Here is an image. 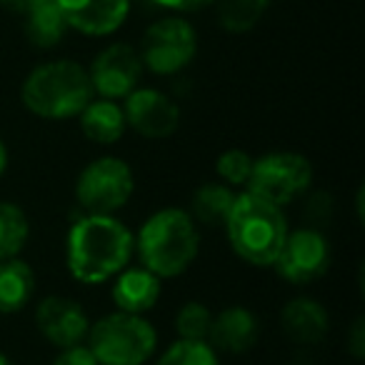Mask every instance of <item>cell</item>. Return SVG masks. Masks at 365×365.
Listing matches in <instances>:
<instances>
[{"mask_svg":"<svg viewBox=\"0 0 365 365\" xmlns=\"http://www.w3.org/2000/svg\"><path fill=\"white\" fill-rule=\"evenodd\" d=\"M135 235L115 215L86 213L66 238V263L78 283L98 285L130 263Z\"/></svg>","mask_w":365,"mask_h":365,"instance_id":"1","label":"cell"},{"mask_svg":"<svg viewBox=\"0 0 365 365\" xmlns=\"http://www.w3.org/2000/svg\"><path fill=\"white\" fill-rule=\"evenodd\" d=\"M200 233L190 213L180 208H163L140 225L135 250L140 263L158 278H178L198 258Z\"/></svg>","mask_w":365,"mask_h":365,"instance_id":"2","label":"cell"},{"mask_svg":"<svg viewBox=\"0 0 365 365\" xmlns=\"http://www.w3.org/2000/svg\"><path fill=\"white\" fill-rule=\"evenodd\" d=\"M225 230L233 250L245 263L273 268L288 238V220L280 205L245 190L243 195H235L233 210L225 220Z\"/></svg>","mask_w":365,"mask_h":365,"instance_id":"3","label":"cell"},{"mask_svg":"<svg viewBox=\"0 0 365 365\" xmlns=\"http://www.w3.org/2000/svg\"><path fill=\"white\" fill-rule=\"evenodd\" d=\"M93 86L88 71L76 61H51L33 68L23 81L21 101L33 115L46 120L78 118L93 101Z\"/></svg>","mask_w":365,"mask_h":365,"instance_id":"4","label":"cell"},{"mask_svg":"<svg viewBox=\"0 0 365 365\" xmlns=\"http://www.w3.org/2000/svg\"><path fill=\"white\" fill-rule=\"evenodd\" d=\"M88 348L98 365H143L158 348V333L143 315L110 313L88 330Z\"/></svg>","mask_w":365,"mask_h":365,"instance_id":"5","label":"cell"},{"mask_svg":"<svg viewBox=\"0 0 365 365\" xmlns=\"http://www.w3.org/2000/svg\"><path fill=\"white\" fill-rule=\"evenodd\" d=\"M135 178L125 160L103 155L88 163L76 182V200L86 213L113 215L130 200Z\"/></svg>","mask_w":365,"mask_h":365,"instance_id":"6","label":"cell"},{"mask_svg":"<svg viewBox=\"0 0 365 365\" xmlns=\"http://www.w3.org/2000/svg\"><path fill=\"white\" fill-rule=\"evenodd\" d=\"M310 182H313V165L308 158L300 153L278 150L253 160V170L245 185L250 193L275 205H285L308 193Z\"/></svg>","mask_w":365,"mask_h":365,"instance_id":"7","label":"cell"},{"mask_svg":"<svg viewBox=\"0 0 365 365\" xmlns=\"http://www.w3.org/2000/svg\"><path fill=\"white\" fill-rule=\"evenodd\" d=\"M198 53V36L185 18H160L140 41V61L155 76H175L193 63Z\"/></svg>","mask_w":365,"mask_h":365,"instance_id":"8","label":"cell"},{"mask_svg":"<svg viewBox=\"0 0 365 365\" xmlns=\"http://www.w3.org/2000/svg\"><path fill=\"white\" fill-rule=\"evenodd\" d=\"M275 273L293 285H308L323 278L330 268V243L318 228H298L285 238L278 258L273 263Z\"/></svg>","mask_w":365,"mask_h":365,"instance_id":"9","label":"cell"},{"mask_svg":"<svg viewBox=\"0 0 365 365\" xmlns=\"http://www.w3.org/2000/svg\"><path fill=\"white\" fill-rule=\"evenodd\" d=\"M143 76V61L138 51L128 43H113L101 51L93 61L88 78H91L93 93L108 101L125 98L138 88Z\"/></svg>","mask_w":365,"mask_h":365,"instance_id":"10","label":"cell"},{"mask_svg":"<svg viewBox=\"0 0 365 365\" xmlns=\"http://www.w3.org/2000/svg\"><path fill=\"white\" fill-rule=\"evenodd\" d=\"M123 115L128 128L150 140L173 135L180 125V108L173 98L155 88H135L133 93H128Z\"/></svg>","mask_w":365,"mask_h":365,"instance_id":"11","label":"cell"},{"mask_svg":"<svg viewBox=\"0 0 365 365\" xmlns=\"http://www.w3.org/2000/svg\"><path fill=\"white\" fill-rule=\"evenodd\" d=\"M36 325L43 338L56 348L83 343L91 330V320H88L83 305L73 298H63V295H48L41 300L36 310Z\"/></svg>","mask_w":365,"mask_h":365,"instance_id":"12","label":"cell"},{"mask_svg":"<svg viewBox=\"0 0 365 365\" xmlns=\"http://www.w3.org/2000/svg\"><path fill=\"white\" fill-rule=\"evenodd\" d=\"M68 28L83 36H110L130 13V0H56Z\"/></svg>","mask_w":365,"mask_h":365,"instance_id":"13","label":"cell"},{"mask_svg":"<svg viewBox=\"0 0 365 365\" xmlns=\"http://www.w3.org/2000/svg\"><path fill=\"white\" fill-rule=\"evenodd\" d=\"M208 338L210 345L223 350V353H248L260 338V323L253 310L243 308V305H230V308L220 310L218 315H213Z\"/></svg>","mask_w":365,"mask_h":365,"instance_id":"14","label":"cell"},{"mask_svg":"<svg viewBox=\"0 0 365 365\" xmlns=\"http://www.w3.org/2000/svg\"><path fill=\"white\" fill-rule=\"evenodd\" d=\"M280 325H283V333L293 343L318 345L328 335L330 318H328V310L318 300L300 295V298H293L283 305Z\"/></svg>","mask_w":365,"mask_h":365,"instance_id":"15","label":"cell"},{"mask_svg":"<svg viewBox=\"0 0 365 365\" xmlns=\"http://www.w3.org/2000/svg\"><path fill=\"white\" fill-rule=\"evenodd\" d=\"M110 295L118 310L143 315L155 308V303L160 300V278L145 268L120 270Z\"/></svg>","mask_w":365,"mask_h":365,"instance_id":"16","label":"cell"},{"mask_svg":"<svg viewBox=\"0 0 365 365\" xmlns=\"http://www.w3.org/2000/svg\"><path fill=\"white\" fill-rule=\"evenodd\" d=\"M81 130L88 140L101 143V145H110L118 143L125 133V115H123V108L115 101H91L81 110Z\"/></svg>","mask_w":365,"mask_h":365,"instance_id":"17","label":"cell"},{"mask_svg":"<svg viewBox=\"0 0 365 365\" xmlns=\"http://www.w3.org/2000/svg\"><path fill=\"white\" fill-rule=\"evenodd\" d=\"M36 275L26 260H0V315L21 313L33 298Z\"/></svg>","mask_w":365,"mask_h":365,"instance_id":"18","label":"cell"},{"mask_svg":"<svg viewBox=\"0 0 365 365\" xmlns=\"http://www.w3.org/2000/svg\"><path fill=\"white\" fill-rule=\"evenodd\" d=\"M26 38L41 51H51V48L61 46L66 33L71 31L63 18L61 8L56 0H38L36 6L26 13V23H23Z\"/></svg>","mask_w":365,"mask_h":365,"instance_id":"19","label":"cell"},{"mask_svg":"<svg viewBox=\"0 0 365 365\" xmlns=\"http://www.w3.org/2000/svg\"><path fill=\"white\" fill-rule=\"evenodd\" d=\"M235 203V193L225 182H205L195 190L190 203V218L208 228H220L228 220Z\"/></svg>","mask_w":365,"mask_h":365,"instance_id":"20","label":"cell"},{"mask_svg":"<svg viewBox=\"0 0 365 365\" xmlns=\"http://www.w3.org/2000/svg\"><path fill=\"white\" fill-rule=\"evenodd\" d=\"M218 26L228 33H248L260 23L270 0H213Z\"/></svg>","mask_w":365,"mask_h":365,"instance_id":"21","label":"cell"},{"mask_svg":"<svg viewBox=\"0 0 365 365\" xmlns=\"http://www.w3.org/2000/svg\"><path fill=\"white\" fill-rule=\"evenodd\" d=\"M31 220L16 203L0 200V260L16 258L28 243Z\"/></svg>","mask_w":365,"mask_h":365,"instance_id":"22","label":"cell"},{"mask_svg":"<svg viewBox=\"0 0 365 365\" xmlns=\"http://www.w3.org/2000/svg\"><path fill=\"white\" fill-rule=\"evenodd\" d=\"M155 365H220L218 353L208 340H185L178 338Z\"/></svg>","mask_w":365,"mask_h":365,"instance_id":"23","label":"cell"},{"mask_svg":"<svg viewBox=\"0 0 365 365\" xmlns=\"http://www.w3.org/2000/svg\"><path fill=\"white\" fill-rule=\"evenodd\" d=\"M210 325H213V313L205 303L188 300L182 303L175 315V333L178 338L185 340H208Z\"/></svg>","mask_w":365,"mask_h":365,"instance_id":"24","label":"cell"},{"mask_svg":"<svg viewBox=\"0 0 365 365\" xmlns=\"http://www.w3.org/2000/svg\"><path fill=\"white\" fill-rule=\"evenodd\" d=\"M250 170H253V158L245 150H238V148L220 153L218 160H215V173L223 178L225 185H245Z\"/></svg>","mask_w":365,"mask_h":365,"instance_id":"25","label":"cell"},{"mask_svg":"<svg viewBox=\"0 0 365 365\" xmlns=\"http://www.w3.org/2000/svg\"><path fill=\"white\" fill-rule=\"evenodd\" d=\"M305 215L313 225L310 228H320L323 223H328L330 215H333V198L330 193H315L308 198V208H305Z\"/></svg>","mask_w":365,"mask_h":365,"instance_id":"26","label":"cell"},{"mask_svg":"<svg viewBox=\"0 0 365 365\" xmlns=\"http://www.w3.org/2000/svg\"><path fill=\"white\" fill-rule=\"evenodd\" d=\"M53 365H98V360L86 343H76V345H68V348H61V353L56 355Z\"/></svg>","mask_w":365,"mask_h":365,"instance_id":"27","label":"cell"},{"mask_svg":"<svg viewBox=\"0 0 365 365\" xmlns=\"http://www.w3.org/2000/svg\"><path fill=\"white\" fill-rule=\"evenodd\" d=\"M155 6L168 8V11H175V13H195V11H203V8L213 6V0H150Z\"/></svg>","mask_w":365,"mask_h":365,"instance_id":"28","label":"cell"},{"mask_svg":"<svg viewBox=\"0 0 365 365\" xmlns=\"http://www.w3.org/2000/svg\"><path fill=\"white\" fill-rule=\"evenodd\" d=\"M350 353L358 360L365 358V320L358 318L350 328Z\"/></svg>","mask_w":365,"mask_h":365,"instance_id":"29","label":"cell"},{"mask_svg":"<svg viewBox=\"0 0 365 365\" xmlns=\"http://www.w3.org/2000/svg\"><path fill=\"white\" fill-rule=\"evenodd\" d=\"M36 3L38 0H0V6L8 8V11H13V13H28Z\"/></svg>","mask_w":365,"mask_h":365,"instance_id":"30","label":"cell"},{"mask_svg":"<svg viewBox=\"0 0 365 365\" xmlns=\"http://www.w3.org/2000/svg\"><path fill=\"white\" fill-rule=\"evenodd\" d=\"M6 170H8V148L6 143L0 140V178L6 175Z\"/></svg>","mask_w":365,"mask_h":365,"instance_id":"31","label":"cell"},{"mask_svg":"<svg viewBox=\"0 0 365 365\" xmlns=\"http://www.w3.org/2000/svg\"><path fill=\"white\" fill-rule=\"evenodd\" d=\"M0 365H13V363H11V358H8L6 353H0Z\"/></svg>","mask_w":365,"mask_h":365,"instance_id":"32","label":"cell"}]
</instances>
